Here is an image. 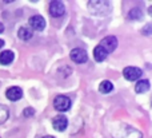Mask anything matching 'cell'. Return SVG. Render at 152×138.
<instances>
[{
    "label": "cell",
    "mask_w": 152,
    "mask_h": 138,
    "mask_svg": "<svg viewBox=\"0 0 152 138\" xmlns=\"http://www.w3.org/2000/svg\"><path fill=\"white\" fill-rule=\"evenodd\" d=\"M13 58H15V54L10 50H5L0 54V63L5 64V66H7V64H11L13 61Z\"/></svg>",
    "instance_id": "8fae6325"
},
{
    "label": "cell",
    "mask_w": 152,
    "mask_h": 138,
    "mask_svg": "<svg viewBox=\"0 0 152 138\" xmlns=\"http://www.w3.org/2000/svg\"><path fill=\"white\" fill-rule=\"evenodd\" d=\"M66 12V5L63 1H51L50 4V13L53 18H60Z\"/></svg>",
    "instance_id": "8992f818"
},
{
    "label": "cell",
    "mask_w": 152,
    "mask_h": 138,
    "mask_svg": "<svg viewBox=\"0 0 152 138\" xmlns=\"http://www.w3.org/2000/svg\"><path fill=\"white\" fill-rule=\"evenodd\" d=\"M128 18L129 19H140L142 18V11L139 10V8H134V10H131L129 11V13H128Z\"/></svg>",
    "instance_id": "e0dca14e"
},
{
    "label": "cell",
    "mask_w": 152,
    "mask_h": 138,
    "mask_svg": "<svg viewBox=\"0 0 152 138\" xmlns=\"http://www.w3.org/2000/svg\"><path fill=\"white\" fill-rule=\"evenodd\" d=\"M32 110H31V107H28V110H27V113H24V115H29V114H32Z\"/></svg>",
    "instance_id": "d6986e66"
},
{
    "label": "cell",
    "mask_w": 152,
    "mask_h": 138,
    "mask_svg": "<svg viewBox=\"0 0 152 138\" xmlns=\"http://www.w3.org/2000/svg\"><path fill=\"white\" fill-rule=\"evenodd\" d=\"M107 55H108V54L105 52V51L103 50L100 46H96V47H95L94 56H95V61H96V62H103L105 58H107Z\"/></svg>",
    "instance_id": "4fadbf2b"
},
{
    "label": "cell",
    "mask_w": 152,
    "mask_h": 138,
    "mask_svg": "<svg viewBox=\"0 0 152 138\" xmlns=\"http://www.w3.org/2000/svg\"><path fill=\"white\" fill-rule=\"evenodd\" d=\"M19 38H20L21 40H28L32 38V31L29 28H27V27H21L20 30H19Z\"/></svg>",
    "instance_id": "9a60e30c"
},
{
    "label": "cell",
    "mask_w": 152,
    "mask_h": 138,
    "mask_svg": "<svg viewBox=\"0 0 152 138\" xmlns=\"http://www.w3.org/2000/svg\"><path fill=\"white\" fill-rule=\"evenodd\" d=\"M3 31H4V24H3V23H0V34H1Z\"/></svg>",
    "instance_id": "ffe728a7"
},
{
    "label": "cell",
    "mask_w": 152,
    "mask_h": 138,
    "mask_svg": "<svg viewBox=\"0 0 152 138\" xmlns=\"http://www.w3.org/2000/svg\"><path fill=\"white\" fill-rule=\"evenodd\" d=\"M3 46H4V42H3V40L0 39V50H1V48H3Z\"/></svg>",
    "instance_id": "44dd1931"
},
{
    "label": "cell",
    "mask_w": 152,
    "mask_h": 138,
    "mask_svg": "<svg viewBox=\"0 0 152 138\" xmlns=\"http://www.w3.org/2000/svg\"><path fill=\"white\" fill-rule=\"evenodd\" d=\"M53 107L58 111H68L71 107V99L66 95H58L53 99Z\"/></svg>",
    "instance_id": "3957f363"
},
{
    "label": "cell",
    "mask_w": 152,
    "mask_h": 138,
    "mask_svg": "<svg viewBox=\"0 0 152 138\" xmlns=\"http://www.w3.org/2000/svg\"><path fill=\"white\" fill-rule=\"evenodd\" d=\"M5 97H7L10 101H19V99L23 97V90L20 87H10L5 93Z\"/></svg>",
    "instance_id": "30bf717a"
},
{
    "label": "cell",
    "mask_w": 152,
    "mask_h": 138,
    "mask_svg": "<svg viewBox=\"0 0 152 138\" xmlns=\"http://www.w3.org/2000/svg\"><path fill=\"white\" fill-rule=\"evenodd\" d=\"M113 138H143V134L137 129L131 128L129 125H123L121 123L119 129L113 130Z\"/></svg>",
    "instance_id": "6da1fadb"
},
{
    "label": "cell",
    "mask_w": 152,
    "mask_h": 138,
    "mask_svg": "<svg viewBox=\"0 0 152 138\" xmlns=\"http://www.w3.org/2000/svg\"><path fill=\"white\" fill-rule=\"evenodd\" d=\"M8 115H10V111H8L7 106L0 105V125H1V123H4L5 121L8 120Z\"/></svg>",
    "instance_id": "2e32d148"
},
{
    "label": "cell",
    "mask_w": 152,
    "mask_h": 138,
    "mask_svg": "<svg viewBox=\"0 0 152 138\" xmlns=\"http://www.w3.org/2000/svg\"><path fill=\"white\" fill-rule=\"evenodd\" d=\"M52 126H53V129H55V130L63 131V130H66V128L68 126V120H67L64 115H58V117L53 118Z\"/></svg>",
    "instance_id": "9c48e42d"
},
{
    "label": "cell",
    "mask_w": 152,
    "mask_h": 138,
    "mask_svg": "<svg viewBox=\"0 0 152 138\" xmlns=\"http://www.w3.org/2000/svg\"><path fill=\"white\" fill-rule=\"evenodd\" d=\"M99 46L107 54L108 52H112V51L118 47V39H116L115 36H105V38H103V39H102V42H100Z\"/></svg>",
    "instance_id": "277c9868"
},
{
    "label": "cell",
    "mask_w": 152,
    "mask_h": 138,
    "mask_svg": "<svg viewBox=\"0 0 152 138\" xmlns=\"http://www.w3.org/2000/svg\"><path fill=\"white\" fill-rule=\"evenodd\" d=\"M43 138H55V137H52V136H45V137H43Z\"/></svg>",
    "instance_id": "7402d4cb"
},
{
    "label": "cell",
    "mask_w": 152,
    "mask_h": 138,
    "mask_svg": "<svg viewBox=\"0 0 152 138\" xmlns=\"http://www.w3.org/2000/svg\"><path fill=\"white\" fill-rule=\"evenodd\" d=\"M69 58L75 62V63H86L88 61V55H87V51L83 48H74V50L69 52Z\"/></svg>",
    "instance_id": "5b68a950"
},
{
    "label": "cell",
    "mask_w": 152,
    "mask_h": 138,
    "mask_svg": "<svg viewBox=\"0 0 152 138\" xmlns=\"http://www.w3.org/2000/svg\"><path fill=\"white\" fill-rule=\"evenodd\" d=\"M151 85H150V80L147 79H142L139 80V82L136 83V86H135V91L139 94H143V93H147L148 90H150Z\"/></svg>",
    "instance_id": "7c38bea8"
},
{
    "label": "cell",
    "mask_w": 152,
    "mask_h": 138,
    "mask_svg": "<svg viewBox=\"0 0 152 138\" xmlns=\"http://www.w3.org/2000/svg\"><path fill=\"white\" fill-rule=\"evenodd\" d=\"M112 89H113V85L110 82V80H103V82L99 85V91L102 94L111 93V91H112Z\"/></svg>",
    "instance_id": "5bb4252c"
},
{
    "label": "cell",
    "mask_w": 152,
    "mask_h": 138,
    "mask_svg": "<svg viewBox=\"0 0 152 138\" xmlns=\"http://www.w3.org/2000/svg\"><path fill=\"white\" fill-rule=\"evenodd\" d=\"M142 74H143V71L140 69H137V67H126L123 71L124 78H126L127 80H131V82L139 79V78L142 77Z\"/></svg>",
    "instance_id": "ba28073f"
},
{
    "label": "cell",
    "mask_w": 152,
    "mask_h": 138,
    "mask_svg": "<svg viewBox=\"0 0 152 138\" xmlns=\"http://www.w3.org/2000/svg\"><path fill=\"white\" fill-rule=\"evenodd\" d=\"M150 28H151V24H147V27L144 28V34L145 35H150Z\"/></svg>",
    "instance_id": "ac0fdd59"
},
{
    "label": "cell",
    "mask_w": 152,
    "mask_h": 138,
    "mask_svg": "<svg viewBox=\"0 0 152 138\" xmlns=\"http://www.w3.org/2000/svg\"><path fill=\"white\" fill-rule=\"evenodd\" d=\"M28 23H29V26H31V28L35 30V31H43V30L45 28V20H44V18L40 15L31 16Z\"/></svg>",
    "instance_id": "52a82bcc"
},
{
    "label": "cell",
    "mask_w": 152,
    "mask_h": 138,
    "mask_svg": "<svg viewBox=\"0 0 152 138\" xmlns=\"http://www.w3.org/2000/svg\"><path fill=\"white\" fill-rule=\"evenodd\" d=\"M88 10L91 11L92 15L96 16H105L111 11V4L105 0L103 1H97V0H92L88 3Z\"/></svg>",
    "instance_id": "7a4b0ae2"
}]
</instances>
